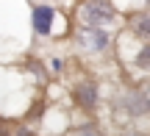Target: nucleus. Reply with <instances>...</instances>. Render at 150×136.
I'll return each mask as SVG.
<instances>
[{
	"label": "nucleus",
	"instance_id": "f257e3e1",
	"mask_svg": "<svg viewBox=\"0 0 150 136\" xmlns=\"http://www.w3.org/2000/svg\"><path fill=\"white\" fill-rule=\"evenodd\" d=\"M75 22L95 28H111L120 22V8L111 0H81L75 6Z\"/></svg>",
	"mask_w": 150,
	"mask_h": 136
},
{
	"label": "nucleus",
	"instance_id": "f03ea898",
	"mask_svg": "<svg viewBox=\"0 0 150 136\" xmlns=\"http://www.w3.org/2000/svg\"><path fill=\"white\" fill-rule=\"evenodd\" d=\"M114 33L111 28H95V25H78L75 28V47L89 56H106L111 50Z\"/></svg>",
	"mask_w": 150,
	"mask_h": 136
},
{
	"label": "nucleus",
	"instance_id": "7ed1b4c3",
	"mask_svg": "<svg viewBox=\"0 0 150 136\" xmlns=\"http://www.w3.org/2000/svg\"><path fill=\"white\" fill-rule=\"evenodd\" d=\"M56 20H59V8L50 3H33L31 11H28V25H31L33 36H39V39L53 36Z\"/></svg>",
	"mask_w": 150,
	"mask_h": 136
},
{
	"label": "nucleus",
	"instance_id": "20e7f679",
	"mask_svg": "<svg viewBox=\"0 0 150 136\" xmlns=\"http://www.w3.org/2000/svg\"><path fill=\"white\" fill-rule=\"evenodd\" d=\"M70 97L83 114H95L97 106H100V83L92 81V78H81V81L72 83Z\"/></svg>",
	"mask_w": 150,
	"mask_h": 136
},
{
	"label": "nucleus",
	"instance_id": "39448f33",
	"mask_svg": "<svg viewBox=\"0 0 150 136\" xmlns=\"http://www.w3.org/2000/svg\"><path fill=\"white\" fill-rule=\"evenodd\" d=\"M117 106H120V111H125L128 117H145L147 114V103H145V94H142L139 86L122 89V92L117 94Z\"/></svg>",
	"mask_w": 150,
	"mask_h": 136
},
{
	"label": "nucleus",
	"instance_id": "423d86ee",
	"mask_svg": "<svg viewBox=\"0 0 150 136\" xmlns=\"http://www.w3.org/2000/svg\"><path fill=\"white\" fill-rule=\"evenodd\" d=\"M128 33L139 42H150V8H139L134 14H128Z\"/></svg>",
	"mask_w": 150,
	"mask_h": 136
},
{
	"label": "nucleus",
	"instance_id": "0eeeda50",
	"mask_svg": "<svg viewBox=\"0 0 150 136\" xmlns=\"http://www.w3.org/2000/svg\"><path fill=\"white\" fill-rule=\"evenodd\" d=\"M131 67L139 75H150V42H139L136 39V50L131 56Z\"/></svg>",
	"mask_w": 150,
	"mask_h": 136
},
{
	"label": "nucleus",
	"instance_id": "6e6552de",
	"mask_svg": "<svg viewBox=\"0 0 150 136\" xmlns=\"http://www.w3.org/2000/svg\"><path fill=\"white\" fill-rule=\"evenodd\" d=\"M70 136H106V131H103L100 125H95V122H83V125L72 128Z\"/></svg>",
	"mask_w": 150,
	"mask_h": 136
},
{
	"label": "nucleus",
	"instance_id": "1a4fd4ad",
	"mask_svg": "<svg viewBox=\"0 0 150 136\" xmlns=\"http://www.w3.org/2000/svg\"><path fill=\"white\" fill-rule=\"evenodd\" d=\"M64 70H67V61L61 58V56H53V58L47 61V72L50 75H64Z\"/></svg>",
	"mask_w": 150,
	"mask_h": 136
},
{
	"label": "nucleus",
	"instance_id": "9d476101",
	"mask_svg": "<svg viewBox=\"0 0 150 136\" xmlns=\"http://www.w3.org/2000/svg\"><path fill=\"white\" fill-rule=\"evenodd\" d=\"M42 67H45V64H42V61H36V58H33L31 64H28V70H31V75H36V78H39V83H45V81H47V75H50V72H45Z\"/></svg>",
	"mask_w": 150,
	"mask_h": 136
},
{
	"label": "nucleus",
	"instance_id": "9b49d317",
	"mask_svg": "<svg viewBox=\"0 0 150 136\" xmlns=\"http://www.w3.org/2000/svg\"><path fill=\"white\" fill-rule=\"evenodd\" d=\"M14 136H36V131L25 122V125H17V128H14Z\"/></svg>",
	"mask_w": 150,
	"mask_h": 136
},
{
	"label": "nucleus",
	"instance_id": "f8f14e48",
	"mask_svg": "<svg viewBox=\"0 0 150 136\" xmlns=\"http://www.w3.org/2000/svg\"><path fill=\"white\" fill-rule=\"evenodd\" d=\"M139 89H142V94H145V103H147V114H150V78L139 83Z\"/></svg>",
	"mask_w": 150,
	"mask_h": 136
},
{
	"label": "nucleus",
	"instance_id": "ddd939ff",
	"mask_svg": "<svg viewBox=\"0 0 150 136\" xmlns=\"http://www.w3.org/2000/svg\"><path fill=\"white\" fill-rule=\"evenodd\" d=\"M120 136H145L142 131H125V133H120Z\"/></svg>",
	"mask_w": 150,
	"mask_h": 136
},
{
	"label": "nucleus",
	"instance_id": "4468645a",
	"mask_svg": "<svg viewBox=\"0 0 150 136\" xmlns=\"http://www.w3.org/2000/svg\"><path fill=\"white\" fill-rule=\"evenodd\" d=\"M142 8H150V0H142Z\"/></svg>",
	"mask_w": 150,
	"mask_h": 136
},
{
	"label": "nucleus",
	"instance_id": "2eb2a0df",
	"mask_svg": "<svg viewBox=\"0 0 150 136\" xmlns=\"http://www.w3.org/2000/svg\"><path fill=\"white\" fill-rule=\"evenodd\" d=\"M0 125H8V122H6V117H0Z\"/></svg>",
	"mask_w": 150,
	"mask_h": 136
}]
</instances>
